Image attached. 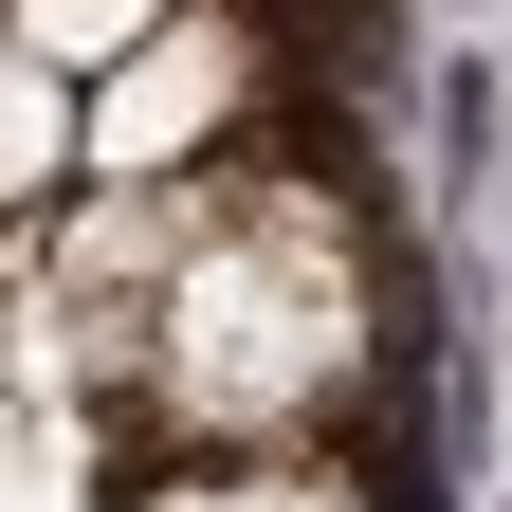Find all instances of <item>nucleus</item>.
<instances>
[{"label": "nucleus", "mask_w": 512, "mask_h": 512, "mask_svg": "<svg viewBox=\"0 0 512 512\" xmlns=\"http://www.w3.org/2000/svg\"><path fill=\"white\" fill-rule=\"evenodd\" d=\"M147 384H165V421H220V439L348 384V238L311 183L147 202Z\"/></svg>", "instance_id": "nucleus-1"}, {"label": "nucleus", "mask_w": 512, "mask_h": 512, "mask_svg": "<svg viewBox=\"0 0 512 512\" xmlns=\"http://www.w3.org/2000/svg\"><path fill=\"white\" fill-rule=\"evenodd\" d=\"M220 110H238V19H183V0H165V19L110 55V110L74 128V165L147 183V165H183V147H202Z\"/></svg>", "instance_id": "nucleus-2"}, {"label": "nucleus", "mask_w": 512, "mask_h": 512, "mask_svg": "<svg viewBox=\"0 0 512 512\" xmlns=\"http://www.w3.org/2000/svg\"><path fill=\"white\" fill-rule=\"evenodd\" d=\"M147 19H165V0H0V37H19L37 74H110Z\"/></svg>", "instance_id": "nucleus-3"}, {"label": "nucleus", "mask_w": 512, "mask_h": 512, "mask_svg": "<svg viewBox=\"0 0 512 512\" xmlns=\"http://www.w3.org/2000/svg\"><path fill=\"white\" fill-rule=\"evenodd\" d=\"M55 165H74V92H55L19 37H0V202H37Z\"/></svg>", "instance_id": "nucleus-4"}, {"label": "nucleus", "mask_w": 512, "mask_h": 512, "mask_svg": "<svg viewBox=\"0 0 512 512\" xmlns=\"http://www.w3.org/2000/svg\"><path fill=\"white\" fill-rule=\"evenodd\" d=\"M147 512H366L348 476H183V494H147Z\"/></svg>", "instance_id": "nucleus-5"}]
</instances>
